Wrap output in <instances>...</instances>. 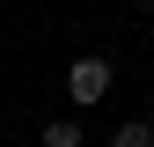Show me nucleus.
<instances>
[{
	"label": "nucleus",
	"mask_w": 154,
	"mask_h": 147,
	"mask_svg": "<svg viewBox=\"0 0 154 147\" xmlns=\"http://www.w3.org/2000/svg\"><path fill=\"white\" fill-rule=\"evenodd\" d=\"M110 147H154V125L132 118V125H118V133H110Z\"/></svg>",
	"instance_id": "obj_2"
},
{
	"label": "nucleus",
	"mask_w": 154,
	"mask_h": 147,
	"mask_svg": "<svg viewBox=\"0 0 154 147\" xmlns=\"http://www.w3.org/2000/svg\"><path fill=\"white\" fill-rule=\"evenodd\" d=\"M110 81H118V74H110V59H95V52L66 66V96H73V103H103V96H110Z\"/></svg>",
	"instance_id": "obj_1"
},
{
	"label": "nucleus",
	"mask_w": 154,
	"mask_h": 147,
	"mask_svg": "<svg viewBox=\"0 0 154 147\" xmlns=\"http://www.w3.org/2000/svg\"><path fill=\"white\" fill-rule=\"evenodd\" d=\"M44 147H81V125H73V118H51L44 125Z\"/></svg>",
	"instance_id": "obj_3"
}]
</instances>
